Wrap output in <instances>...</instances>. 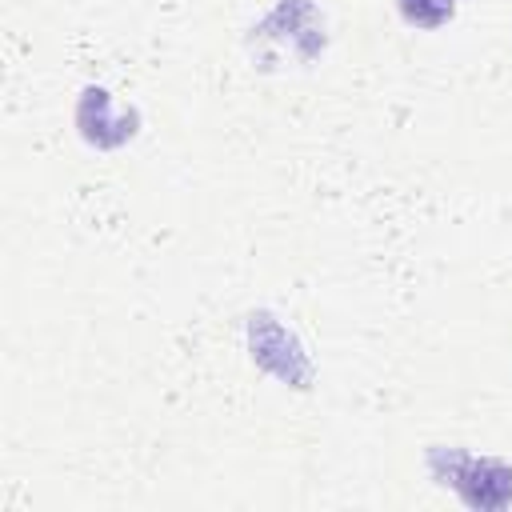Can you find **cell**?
I'll return each instance as SVG.
<instances>
[{
	"label": "cell",
	"mask_w": 512,
	"mask_h": 512,
	"mask_svg": "<svg viewBox=\"0 0 512 512\" xmlns=\"http://www.w3.org/2000/svg\"><path fill=\"white\" fill-rule=\"evenodd\" d=\"M460 468H452V488L472 508H504L512 500V468L500 460H476L460 456Z\"/></svg>",
	"instance_id": "1"
},
{
	"label": "cell",
	"mask_w": 512,
	"mask_h": 512,
	"mask_svg": "<svg viewBox=\"0 0 512 512\" xmlns=\"http://www.w3.org/2000/svg\"><path fill=\"white\" fill-rule=\"evenodd\" d=\"M396 12L408 28L432 32V28H440L456 16V0H396Z\"/></svg>",
	"instance_id": "2"
}]
</instances>
